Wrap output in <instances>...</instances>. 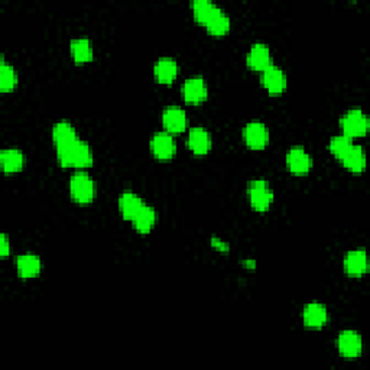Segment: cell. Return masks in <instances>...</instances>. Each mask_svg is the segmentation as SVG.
Returning <instances> with one entry per match:
<instances>
[{
  "label": "cell",
  "mask_w": 370,
  "mask_h": 370,
  "mask_svg": "<svg viewBox=\"0 0 370 370\" xmlns=\"http://www.w3.org/2000/svg\"><path fill=\"white\" fill-rule=\"evenodd\" d=\"M16 272L21 279L36 278L43 270V260L38 255L25 253L16 257Z\"/></svg>",
  "instance_id": "cell-17"
},
{
  "label": "cell",
  "mask_w": 370,
  "mask_h": 370,
  "mask_svg": "<svg viewBox=\"0 0 370 370\" xmlns=\"http://www.w3.org/2000/svg\"><path fill=\"white\" fill-rule=\"evenodd\" d=\"M343 269L351 278H362L369 270V257L365 249H356L346 253L343 259Z\"/></svg>",
  "instance_id": "cell-12"
},
{
  "label": "cell",
  "mask_w": 370,
  "mask_h": 370,
  "mask_svg": "<svg viewBox=\"0 0 370 370\" xmlns=\"http://www.w3.org/2000/svg\"><path fill=\"white\" fill-rule=\"evenodd\" d=\"M18 73L13 65L8 64L6 60L2 57L0 60V91L2 93H9L13 91L18 86Z\"/></svg>",
  "instance_id": "cell-26"
},
{
  "label": "cell",
  "mask_w": 370,
  "mask_h": 370,
  "mask_svg": "<svg viewBox=\"0 0 370 370\" xmlns=\"http://www.w3.org/2000/svg\"><path fill=\"white\" fill-rule=\"evenodd\" d=\"M337 350L343 359H359L363 350L362 336L354 330L341 332L337 337Z\"/></svg>",
  "instance_id": "cell-5"
},
{
  "label": "cell",
  "mask_w": 370,
  "mask_h": 370,
  "mask_svg": "<svg viewBox=\"0 0 370 370\" xmlns=\"http://www.w3.org/2000/svg\"><path fill=\"white\" fill-rule=\"evenodd\" d=\"M369 117L360 108H350V111L340 117L341 135L347 136L351 141L365 138L369 132Z\"/></svg>",
  "instance_id": "cell-3"
},
{
  "label": "cell",
  "mask_w": 370,
  "mask_h": 370,
  "mask_svg": "<svg viewBox=\"0 0 370 370\" xmlns=\"http://www.w3.org/2000/svg\"><path fill=\"white\" fill-rule=\"evenodd\" d=\"M260 84L272 97H278L286 90L288 78L281 67L272 64L265 71L260 73Z\"/></svg>",
  "instance_id": "cell-6"
},
{
  "label": "cell",
  "mask_w": 370,
  "mask_h": 370,
  "mask_svg": "<svg viewBox=\"0 0 370 370\" xmlns=\"http://www.w3.org/2000/svg\"><path fill=\"white\" fill-rule=\"evenodd\" d=\"M68 189H70L71 200L80 205H87L97 197V184L84 171H78L71 175Z\"/></svg>",
  "instance_id": "cell-2"
},
{
  "label": "cell",
  "mask_w": 370,
  "mask_h": 370,
  "mask_svg": "<svg viewBox=\"0 0 370 370\" xmlns=\"http://www.w3.org/2000/svg\"><path fill=\"white\" fill-rule=\"evenodd\" d=\"M210 246L218 253H229L230 252V244L227 242L222 240L220 238L211 236L210 238Z\"/></svg>",
  "instance_id": "cell-28"
},
{
  "label": "cell",
  "mask_w": 370,
  "mask_h": 370,
  "mask_svg": "<svg viewBox=\"0 0 370 370\" xmlns=\"http://www.w3.org/2000/svg\"><path fill=\"white\" fill-rule=\"evenodd\" d=\"M187 143H188L189 150L194 155L204 157L211 150L213 139H211V135L204 128H191L188 130Z\"/></svg>",
  "instance_id": "cell-15"
},
{
  "label": "cell",
  "mask_w": 370,
  "mask_h": 370,
  "mask_svg": "<svg viewBox=\"0 0 370 370\" xmlns=\"http://www.w3.org/2000/svg\"><path fill=\"white\" fill-rule=\"evenodd\" d=\"M353 141L349 139L347 136L345 135H338V136H333L328 142V150H330V154L336 158V159H341L347 154V150L353 146Z\"/></svg>",
  "instance_id": "cell-27"
},
{
  "label": "cell",
  "mask_w": 370,
  "mask_h": 370,
  "mask_svg": "<svg viewBox=\"0 0 370 370\" xmlns=\"http://www.w3.org/2000/svg\"><path fill=\"white\" fill-rule=\"evenodd\" d=\"M205 31H207L211 36H224L230 32L231 30V21L227 16V13L223 12L220 8L217 9V12L211 16V19L205 23Z\"/></svg>",
  "instance_id": "cell-23"
},
{
  "label": "cell",
  "mask_w": 370,
  "mask_h": 370,
  "mask_svg": "<svg viewBox=\"0 0 370 370\" xmlns=\"http://www.w3.org/2000/svg\"><path fill=\"white\" fill-rule=\"evenodd\" d=\"M246 65L257 73L265 71L268 67L272 65V54L269 47L262 43L253 44L246 54Z\"/></svg>",
  "instance_id": "cell-13"
},
{
  "label": "cell",
  "mask_w": 370,
  "mask_h": 370,
  "mask_svg": "<svg viewBox=\"0 0 370 370\" xmlns=\"http://www.w3.org/2000/svg\"><path fill=\"white\" fill-rule=\"evenodd\" d=\"M269 129L262 122H249L243 129V141L252 150H262L269 143Z\"/></svg>",
  "instance_id": "cell-7"
},
{
  "label": "cell",
  "mask_w": 370,
  "mask_h": 370,
  "mask_svg": "<svg viewBox=\"0 0 370 370\" xmlns=\"http://www.w3.org/2000/svg\"><path fill=\"white\" fill-rule=\"evenodd\" d=\"M70 52L76 64H87L94 58V52L90 39L76 38L70 43Z\"/></svg>",
  "instance_id": "cell-24"
},
{
  "label": "cell",
  "mask_w": 370,
  "mask_h": 370,
  "mask_svg": "<svg viewBox=\"0 0 370 370\" xmlns=\"http://www.w3.org/2000/svg\"><path fill=\"white\" fill-rule=\"evenodd\" d=\"M51 136H52V142H54V146H56V150L71 145L80 139L76 128L67 120L57 122L56 125L52 126Z\"/></svg>",
  "instance_id": "cell-16"
},
{
  "label": "cell",
  "mask_w": 370,
  "mask_h": 370,
  "mask_svg": "<svg viewBox=\"0 0 370 370\" xmlns=\"http://www.w3.org/2000/svg\"><path fill=\"white\" fill-rule=\"evenodd\" d=\"M162 126L171 135H180L188 129V116L180 106H168L162 112Z\"/></svg>",
  "instance_id": "cell-11"
},
{
  "label": "cell",
  "mask_w": 370,
  "mask_h": 370,
  "mask_svg": "<svg viewBox=\"0 0 370 370\" xmlns=\"http://www.w3.org/2000/svg\"><path fill=\"white\" fill-rule=\"evenodd\" d=\"M150 152L158 161H171L176 155V142L174 135L168 132H157L150 138Z\"/></svg>",
  "instance_id": "cell-8"
},
{
  "label": "cell",
  "mask_w": 370,
  "mask_h": 370,
  "mask_svg": "<svg viewBox=\"0 0 370 370\" xmlns=\"http://www.w3.org/2000/svg\"><path fill=\"white\" fill-rule=\"evenodd\" d=\"M286 168L292 175L303 176L310 174L312 168V158L303 146H292L286 152Z\"/></svg>",
  "instance_id": "cell-9"
},
{
  "label": "cell",
  "mask_w": 370,
  "mask_h": 370,
  "mask_svg": "<svg viewBox=\"0 0 370 370\" xmlns=\"http://www.w3.org/2000/svg\"><path fill=\"white\" fill-rule=\"evenodd\" d=\"M217 9L218 6L210 2V0H196V2L191 3V12H193L194 21L201 26H205V23H207L217 12Z\"/></svg>",
  "instance_id": "cell-25"
},
{
  "label": "cell",
  "mask_w": 370,
  "mask_h": 370,
  "mask_svg": "<svg viewBox=\"0 0 370 370\" xmlns=\"http://www.w3.org/2000/svg\"><path fill=\"white\" fill-rule=\"evenodd\" d=\"M242 266L244 268V269H249V270H255L256 269V262H255V260L253 259H244L243 260V262H242Z\"/></svg>",
  "instance_id": "cell-30"
},
{
  "label": "cell",
  "mask_w": 370,
  "mask_h": 370,
  "mask_svg": "<svg viewBox=\"0 0 370 370\" xmlns=\"http://www.w3.org/2000/svg\"><path fill=\"white\" fill-rule=\"evenodd\" d=\"M146 205L145 200L133 191H125L117 198V209L120 216L128 222H132L135 216L138 214Z\"/></svg>",
  "instance_id": "cell-14"
},
{
  "label": "cell",
  "mask_w": 370,
  "mask_h": 370,
  "mask_svg": "<svg viewBox=\"0 0 370 370\" xmlns=\"http://www.w3.org/2000/svg\"><path fill=\"white\" fill-rule=\"evenodd\" d=\"M25 163L26 157L19 149L10 148L2 150V154H0V165H2V171L8 175L21 172L25 168Z\"/></svg>",
  "instance_id": "cell-21"
},
{
  "label": "cell",
  "mask_w": 370,
  "mask_h": 370,
  "mask_svg": "<svg viewBox=\"0 0 370 370\" xmlns=\"http://www.w3.org/2000/svg\"><path fill=\"white\" fill-rule=\"evenodd\" d=\"M178 71H180V67L174 58H159L155 65H154V77L161 84L170 86L172 84L175 78L178 77Z\"/></svg>",
  "instance_id": "cell-20"
},
{
  "label": "cell",
  "mask_w": 370,
  "mask_h": 370,
  "mask_svg": "<svg viewBox=\"0 0 370 370\" xmlns=\"http://www.w3.org/2000/svg\"><path fill=\"white\" fill-rule=\"evenodd\" d=\"M10 255V242H9V238L8 235H2V238H0V256H2L3 259L9 257Z\"/></svg>",
  "instance_id": "cell-29"
},
{
  "label": "cell",
  "mask_w": 370,
  "mask_h": 370,
  "mask_svg": "<svg viewBox=\"0 0 370 370\" xmlns=\"http://www.w3.org/2000/svg\"><path fill=\"white\" fill-rule=\"evenodd\" d=\"M340 162H341V165L345 167L349 172L356 174V175L363 174L366 170V165H367L366 154H365L363 148L359 145H353L347 150V154L340 159Z\"/></svg>",
  "instance_id": "cell-19"
},
{
  "label": "cell",
  "mask_w": 370,
  "mask_h": 370,
  "mask_svg": "<svg viewBox=\"0 0 370 370\" xmlns=\"http://www.w3.org/2000/svg\"><path fill=\"white\" fill-rule=\"evenodd\" d=\"M158 222V213L150 205H145V207L135 216L133 220L130 222L133 229L139 233V235H149L154 230Z\"/></svg>",
  "instance_id": "cell-22"
},
{
  "label": "cell",
  "mask_w": 370,
  "mask_h": 370,
  "mask_svg": "<svg viewBox=\"0 0 370 370\" xmlns=\"http://www.w3.org/2000/svg\"><path fill=\"white\" fill-rule=\"evenodd\" d=\"M246 193H248L251 207L256 213H266L275 200V194L265 180L251 181L246 188Z\"/></svg>",
  "instance_id": "cell-4"
},
{
  "label": "cell",
  "mask_w": 370,
  "mask_h": 370,
  "mask_svg": "<svg viewBox=\"0 0 370 370\" xmlns=\"http://www.w3.org/2000/svg\"><path fill=\"white\" fill-rule=\"evenodd\" d=\"M57 159L62 168H76V170L90 168L94 162L93 150L90 145L81 139L65 148L57 149Z\"/></svg>",
  "instance_id": "cell-1"
},
{
  "label": "cell",
  "mask_w": 370,
  "mask_h": 370,
  "mask_svg": "<svg viewBox=\"0 0 370 370\" xmlns=\"http://www.w3.org/2000/svg\"><path fill=\"white\" fill-rule=\"evenodd\" d=\"M181 97L185 103L201 104L209 97V87L205 80L200 76L188 78L181 86Z\"/></svg>",
  "instance_id": "cell-10"
},
{
  "label": "cell",
  "mask_w": 370,
  "mask_h": 370,
  "mask_svg": "<svg viewBox=\"0 0 370 370\" xmlns=\"http://www.w3.org/2000/svg\"><path fill=\"white\" fill-rule=\"evenodd\" d=\"M303 323L311 330H320L328 323V311L320 303H310L303 310Z\"/></svg>",
  "instance_id": "cell-18"
}]
</instances>
